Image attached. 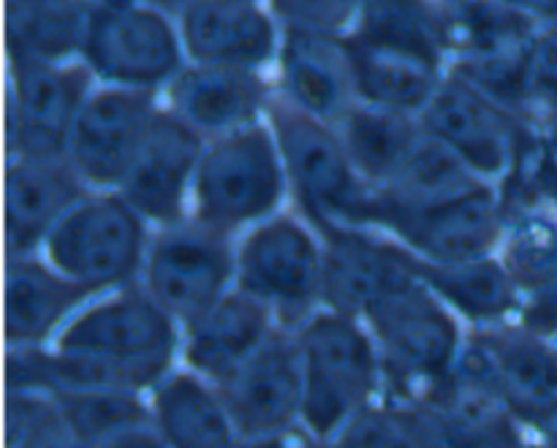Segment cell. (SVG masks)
Returning <instances> with one entry per match:
<instances>
[{"label":"cell","instance_id":"obj_1","mask_svg":"<svg viewBox=\"0 0 557 448\" xmlns=\"http://www.w3.org/2000/svg\"><path fill=\"white\" fill-rule=\"evenodd\" d=\"M305 370L302 419L315 438H335L373 400L379 346L354 315L326 310L299 326Z\"/></svg>","mask_w":557,"mask_h":448},{"label":"cell","instance_id":"obj_2","mask_svg":"<svg viewBox=\"0 0 557 448\" xmlns=\"http://www.w3.org/2000/svg\"><path fill=\"white\" fill-rule=\"evenodd\" d=\"M364 321L381 364L408 402H413V391H419L417 402L428 400L455 373L462 357L460 329L444 299L435 297L422 277L386 294L364 313Z\"/></svg>","mask_w":557,"mask_h":448},{"label":"cell","instance_id":"obj_3","mask_svg":"<svg viewBox=\"0 0 557 448\" xmlns=\"http://www.w3.org/2000/svg\"><path fill=\"white\" fill-rule=\"evenodd\" d=\"M286 179L275 130L259 123L226 130L205 147L196 169L194 204L199 223L228 232L261 221L281 204Z\"/></svg>","mask_w":557,"mask_h":448},{"label":"cell","instance_id":"obj_4","mask_svg":"<svg viewBox=\"0 0 557 448\" xmlns=\"http://www.w3.org/2000/svg\"><path fill=\"white\" fill-rule=\"evenodd\" d=\"M79 58L103 85L147 92L169 87L185 69L180 25L145 0L92 3Z\"/></svg>","mask_w":557,"mask_h":448},{"label":"cell","instance_id":"obj_5","mask_svg":"<svg viewBox=\"0 0 557 448\" xmlns=\"http://www.w3.org/2000/svg\"><path fill=\"white\" fill-rule=\"evenodd\" d=\"M272 130L281 147L286 177L292 179L305 210L324 223H368L373 194L354 169L341 134L324 120L283 101L272 109Z\"/></svg>","mask_w":557,"mask_h":448},{"label":"cell","instance_id":"obj_6","mask_svg":"<svg viewBox=\"0 0 557 448\" xmlns=\"http://www.w3.org/2000/svg\"><path fill=\"white\" fill-rule=\"evenodd\" d=\"M47 261L87 291L125 286L145 266V217L123 196H82L44 242Z\"/></svg>","mask_w":557,"mask_h":448},{"label":"cell","instance_id":"obj_7","mask_svg":"<svg viewBox=\"0 0 557 448\" xmlns=\"http://www.w3.org/2000/svg\"><path fill=\"white\" fill-rule=\"evenodd\" d=\"M422 125L433 139L449 147L476 177H504L525 152V128L515 109L457 74L444 76L422 112Z\"/></svg>","mask_w":557,"mask_h":448},{"label":"cell","instance_id":"obj_8","mask_svg":"<svg viewBox=\"0 0 557 448\" xmlns=\"http://www.w3.org/2000/svg\"><path fill=\"white\" fill-rule=\"evenodd\" d=\"M11 58L9 130L16 155L63 158L82 103L90 96L92 74L85 63Z\"/></svg>","mask_w":557,"mask_h":448},{"label":"cell","instance_id":"obj_9","mask_svg":"<svg viewBox=\"0 0 557 448\" xmlns=\"http://www.w3.org/2000/svg\"><path fill=\"white\" fill-rule=\"evenodd\" d=\"M234 275L237 253L226 232L207 223L169 228L147 248L145 291L185 324L215 304Z\"/></svg>","mask_w":557,"mask_h":448},{"label":"cell","instance_id":"obj_10","mask_svg":"<svg viewBox=\"0 0 557 448\" xmlns=\"http://www.w3.org/2000/svg\"><path fill=\"white\" fill-rule=\"evenodd\" d=\"M221 400L243 440L267 438L302 416L305 370L297 335L272 332L264 346L218 384Z\"/></svg>","mask_w":557,"mask_h":448},{"label":"cell","instance_id":"obj_11","mask_svg":"<svg viewBox=\"0 0 557 448\" xmlns=\"http://www.w3.org/2000/svg\"><path fill=\"white\" fill-rule=\"evenodd\" d=\"M239 288L270 308L305 315L324 286V250L294 217L264 221L237 250Z\"/></svg>","mask_w":557,"mask_h":448},{"label":"cell","instance_id":"obj_12","mask_svg":"<svg viewBox=\"0 0 557 448\" xmlns=\"http://www.w3.org/2000/svg\"><path fill=\"white\" fill-rule=\"evenodd\" d=\"M156 98L131 87H98L82 103L65 158L87 185H120L156 117Z\"/></svg>","mask_w":557,"mask_h":448},{"label":"cell","instance_id":"obj_13","mask_svg":"<svg viewBox=\"0 0 557 448\" xmlns=\"http://www.w3.org/2000/svg\"><path fill=\"white\" fill-rule=\"evenodd\" d=\"M201 155L205 145L199 130L172 109H158L128 174L120 183V196L145 221L174 223L185 194L194 188Z\"/></svg>","mask_w":557,"mask_h":448},{"label":"cell","instance_id":"obj_14","mask_svg":"<svg viewBox=\"0 0 557 448\" xmlns=\"http://www.w3.org/2000/svg\"><path fill=\"white\" fill-rule=\"evenodd\" d=\"M386 226L430 264H457L487 256L504 232L500 199L482 183Z\"/></svg>","mask_w":557,"mask_h":448},{"label":"cell","instance_id":"obj_15","mask_svg":"<svg viewBox=\"0 0 557 448\" xmlns=\"http://www.w3.org/2000/svg\"><path fill=\"white\" fill-rule=\"evenodd\" d=\"M326 237L321 297L330 310L364 319L386 294L419 281V261L395 245L375 242L348 226L326 228Z\"/></svg>","mask_w":557,"mask_h":448},{"label":"cell","instance_id":"obj_16","mask_svg":"<svg viewBox=\"0 0 557 448\" xmlns=\"http://www.w3.org/2000/svg\"><path fill=\"white\" fill-rule=\"evenodd\" d=\"M180 38L194 63L264 69L283 30L256 0H194L180 11Z\"/></svg>","mask_w":557,"mask_h":448},{"label":"cell","instance_id":"obj_17","mask_svg":"<svg viewBox=\"0 0 557 448\" xmlns=\"http://www.w3.org/2000/svg\"><path fill=\"white\" fill-rule=\"evenodd\" d=\"M277 63L286 101L313 117L337 125L357 103L346 36L283 27Z\"/></svg>","mask_w":557,"mask_h":448},{"label":"cell","instance_id":"obj_18","mask_svg":"<svg viewBox=\"0 0 557 448\" xmlns=\"http://www.w3.org/2000/svg\"><path fill=\"white\" fill-rule=\"evenodd\" d=\"M85 179L69 158L16 155L5 177V239L11 256L47 242L65 212L85 196Z\"/></svg>","mask_w":557,"mask_h":448},{"label":"cell","instance_id":"obj_19","mask_svg":"<svg viewBox=\"0 0 557 448\" xmlns=\"http://www.w3.org/2000/svg\"><path fill=\"white\" fill-rule=\"evenodd\" d=\"M172 112L199 134H226L256 123L267 107V82L259 69L194 63L169 85Z\"/></svg>","mask_w":557,"mask_h":448},{"label":"cell","instance_id":"obj_20","mask_svg":"<svg viewBox=\"0 0 557 448\" xmlns=\"http://www.w3.org/2000/svg\"><path fill=\"white\" fill-rule=\"evenodd\" d=\"M270 335V304L245 288L226 291L205 313L188 321L185 362L196 375L221 384L248 362Z\"/></svg>","mask_w":557,"mask_h":448},{"label":"cell","instance_id":"obj_21","mask_svg":"<svg viewBox=\"0 0 557 448\" xmlns=\"http://www.w3.org/2000/svg\"><path fill=\"white\" fill-rule=\"evenodd\" d=\"M90 294L52 264L11 256L5 272V340L11 348H38L79 313Z\"/></svg>","mask_w":557,"mask_h":448},{"label":"cell","instance_id":"obj_22","mask_svg":"<svg viewBox=\"0 0 557 448\" xmlns=\"http://www.w3.org/2000/svg\"><path fill=\"white\" fill-rule=\"evenodd\" d=\"M357 101L395 112L422 114L444 82L441 65L400 49L375 47L346 33Z\"/></svg>","mask_w":557,"mask_h":448},{"label":"cell","instance_id":"obj_23","mask_svg":"<svg viewBox=\"0 0 557 448\" xmlns=\"http://www.w3.org/2000/svg\"><path fill=\"white\" fill-rule=\"evenodd\" d=\"M152 427L169 448H234L237 430L221 400L194 373L166 375L152 397Z\"/></svg>","mask_w":557,"mask_h":448},{"label":"cell","instance_id":"obj_24","mask_svg":"<svg viewBox=\"0 0 557 448\" xmlns=\"http://www.w3.org/2000/svg\"><path fill=\"white\" fill-rule=\"evenodd\" d=\"M479 185V177L438 139L424 130L417 150L408 155L400 172L386 179L373 194V210L370 221L389 223L408 212L424 210L430 204L462 194V190Z\"/></svg>","mask_w":557,"mask_h":448},{"label":"cell","instance_id":"obj_25","mask_svg":"<svg viewBox=\"0 0 557 448\" xmlns=\"http://www.w3.org/2000/svg\"><path fill=\"white\" fill-rule=\"evenodd\" d=\"M476 348L515 416L528 419L557 397V353L544 337L520 326L511 332H487L479 337Z\"/></svg>","mask_w":557,"mask_h":448},{"label":"cell","instance_id":"obj_26","mask_svg":"<svg viewBox=\"0 0 557 448\" xmlns=\"http://www.w3.org/2000/svg\"><path fill=\"white\" fill-rule=\"evenodd\" d=\"M343 147L364 183L384 185L400 172L424 136L422 120L357 101L337 123Z\"/></svg>","mask_w":557,"mask_h":448},{"label":"cell","instance_id":"obj_27","mask_svg":"<svg viewBox=\"0 0 557 448\" xmlns=\"http://www.w3.org/2000/svg\"><path fill=\"white\" fill-rule=\"evenodd\" d=\"M419 277L435 297L476 324H495L520 302V286L511 272L487 256L457 264L419 261Z\"/></svg>","mask_w":557,"mask_h":448},{"label":"cell","instance_id":"obj_28","mask_svg":"<svg viewBox=\"0 0 557 448\" xmlns=\"http://www.w3.org/2000/svg\"><path fill=\"white\" fill-rule=\"evenodd\" d=\"M348 36L444 65L449 36L441 0H362Z\"/></svg>","mask_w":557,"mask_h":448},{"label":"cell","instance_id":"obj_29","mask_svg":"<svg viewBox=\"0 0 557 448\" xmlns=\"http://www.w3.org/2000/svg\"><path fill=\"white\" fill-rule=\"evenodd\" d=\"M90 0H9V54L63 63L82 52Z\"/></svg>","mask_w":557,"mask_h":448},{"label":"cell","instance_id":"obj_30","mask_svg":"<svg viewBox=\"0 0 557 448\" xmlns=\"http://www.w3.org/2000/svg\"><path fill=\"white\" fill-rule=\"evenodd\" d=\"M441 9L455 58L528 49L542 27L506 0H441Z\"/></svg>","mask_w":557,"mask_h":448},{"label":"cell","instance_id":"obj_31","mask_svg":"<svg viewBox=\"0 0 557 448\" xmlns=\"http://www.w3.org/2000/svg\"><path fill=\"white\" fill-rule=\"evenodd\" d=\"M332 448H449V440L424 402H408L368 406L335 435Z\"/></svg>","mask_w":557,"mask_h":448},{"label":"cell","instance_id":"obj_32","mask_svg":"<svg viewBox=\"0 0 557 448\" xmlns=\"http://www.w3.org/2000/svg\"><path fill=\"white\" fill-rule=\"evenodd\" d=\"M52 397L69 427L92 448L152 422V411L139 400V391L71 389Z\"/></svg>","mask_w":557,"mask_h":448},{"label":"cell","instance_id":"obj_33","mask_svg":"<svg viewBox=\"0 0 557 448\" xmlns=\"http://www.w3.org/2000/svg\"><path fill=\"white\" fill-rule=\"evenodd\" d=\"M506 270L520 291L542 294L557 286V221L544 212H520L506 237Z\"/></svg>","mask_w":557,"mask_h":448},{"label":"cell","instance_id":"obj_34","mask_svg":"<svg viewBox=\"0 0 557 448\" xmlns=\"http://www.w3.org/2000/svg\"><path fill=\"white\" fill-rule=\"evenodd\" d=\"M5 433L9 448H92L69 427L54 397L41 391H9Z\"/></svg>","mask_w":557,"mask_h":448},{"label":"cell","instance_id":"obj_35","mask_svg":"<svg viewBox=\"0 0 557 448\" xmlns=\"http://www.w3.org/2000/svg\"><path fill=\"white\" fill-rule=\"evenodd\" d=\"M283 27L346 36L357 22L362 0H270Z\"/></svg>","mask_w":557,"mask_h":448},{"label":"cell","instance_id":"obj_36","mask_svg":"<svg viewBox=\"0 0 557 448\" xmlns=\"http://www.w3.org/2000/svg\"><path fill=\"white\" fill-rule=\"evenodd\" d=\"M528 98L557 109V22L542 25L528 52Z\"/></svg>","mask_w":557,"mask_h":448},{"label":"cell","instance_id":"obj_37","mask_svg":"<svg viewBox=\"0 0 557 448\" xmlns=\"http://www.w3.org/2000/svg\"><path fill=\"white\" fill-rule=\"evenodd\" d=\"M457 448H528L525 440H522L520 430H517L515 419L498 424V427L487 430V433H479L473 438L462 440Z\"/></svg>","mask_w":557,"mask_h":448},{"label":"cell","instance_id":"obj_38","mask_svg":"<svg viewBox=\"0 0 557 448\" xmlns=\"http://www.w3.org/2000/svg\"><path fill=\"white\" fill-rule=\"evenodd\" d=\"M319 440L321 438H315L310 430H308V435H302V433H292V427H288V430H283V433L267 435V438L245 440L239 448H321Z\"/></svg>","mask_w":557,"mask_h":448},{"label":"cell","instance_id":"obj_39","mask_svg":"<svg viewBox=\"0 0 557 448\" xmlns=\"http://www.w3.org/2000/svg\"><path fill=\"white\" fill-rule=\"evenodd\" d=\"M98 448H169L166 440L158 435L156 427H136V430H128V433L117 435V438L107 440L103 446Z\"/></svg>","mask_w":557,"mask_h":448},{"label":"cell","instance_id":"obj_40","mask_svg":"<svg viewBox=\"0 0 557 448\" xmlns=\"http://www.w3.org/2000/svg\"><path fill=\"white\" fill-rule=\"evenodd\" d=\"M506 3H511L515 9H520L522 14L536 20L539 25L557 22V0H506Z\"/></svg>","mask_w":557,"mask_h":448},{"label":"cell","instance_id":"obj_41","mask_svg":"<svg viewBox=\"0 0 557 448\" xmlns=\"http://www.w3.org/2000/svg\"><path fill=\"white\" fill-rule=\"evenodd\" d=\"M528 422H531L533 427L544 435V440L557 444V397L553 402H547L544 408H539L536 413H531V416H528Z\"/></svg>","mask_w":557,"mask_h":448},{"label":"cell","instance_id":"obj_42","mask_svg":"<svg viewBox=\"0 0 557 448\" xmlns=\"http://www.w3.org/2000/svg\"><path fill=\"white\" fill-rule=\"evenodd\" d=\"M536 185L544 196L557 207V158H547L536 172Z\"/></svg>","mask_w":557,"mask_h":448},{"label":"cell","instance_id":"obj_43","mask_svg":"<svg viewBox=\"0 0 557 448\" xmlns=\"http://www.w3.org/2000/svg\"><path fill=\"white\" fill-rule=\"evenodd\" d=\"M145 3L156 5V9L169 11V14H172V11H177V14H180V11H183L188 3H194V0H145Z\"/></svg>","mask_w":557,"mask_h":448},{"label":"cell","instance_id":"obj_44","mask_svg":"<svg viewBox=\"0 0 557 448\" xmlns=\"http://www.w3.org/2000/svg\"><path fill=\"white\" fill-rule=\"evenodd\" d=\"M547 147H549V152H553V158H557V109H555V112H549Z\"/></svg>","mask_w":557,"mask_h":448},{"label":"cell","instance_id":"obj_45","mask_svg":"<svg viewBox=\"0 0 557 448\" xmlns=\"http://www.w3.org/2000/svg\"><path fill=\"white\" fill-rule=\"evenodd\" d=\"M90 3H107V5H117V3H131V0H90Z\"/></svg>","mask_w":557,"mask_h":448},{"label":"cell","instance_id":"obj_46","mask_svg":"<svg viewBox=\"0 0 557 448\" xmlns=\"http://www.w3.org/2000/svg\"><path fill=\"white\" fill-rule=\"evenodd\" d=\"M536 448H557V444H549V440H544V444L536 446Z\"/></svg>","mask_w":557,"mask_h":448},{"label":"cell","instance_id":"obj_47","mask_svg":"<svg viewBox=\"0 0 557 448\" xmlns=\"http://www.w3.org/2000/svg\"><path fill=\"white\" fill-rule=\"evenodd\" d=\"M553 348H555V353H557V340H555V346H553Z\"/></svg>","mask_w":557,"mask_h":448},{"label":"cell","instance_id":"obj_48","mask_svg":"<svg viewBox=\"0 0 557 448\" xmlns=\"http://www.w3.org/2000/svg\"><path fill=\"white\" fill-rule=\"evenodd\" d=\"M256 3H259V0H256Z\"/></svg>","mask_w":557,"mask_h":448}]
</instances>
